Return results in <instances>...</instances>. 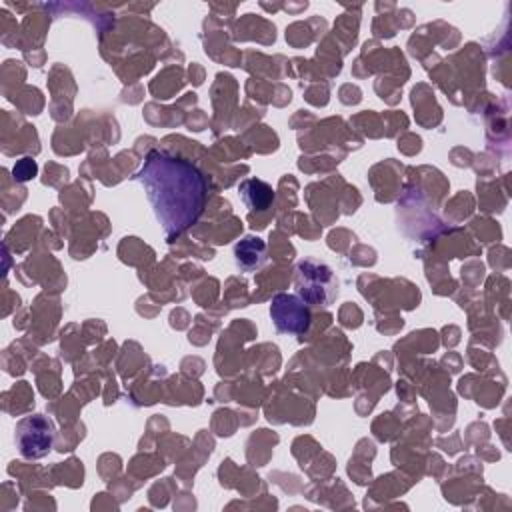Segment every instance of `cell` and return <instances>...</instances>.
<instances>
[{"mask_svg": "<svg viewBox=\"0 0 512 512\" xmlns=\"http://www.w3.org/2000/svg\"><path fill=\"white\" fill-rule=\"evenodd\" d=\"M136 180L144 186L152 212L168 240L180 236L200 218L208 186L204 174L190 160L152 150L144 158Z\"/></svg>", "mask_w": 512, "mask_h": 512, "instance_id": "obj_1", "label": "cell"}, {"mask_svg": "<svg viewBox=\"0 0 512 512\" xmlns=\"http://www.w3.org/2000/svg\"><path fill=\"white\" fill-rule=\"evenodd\" d=\"M294 286L298 296L312 306H328L338 296V278L332 268L310 258L298 262Z\"/></svg>", "mask_w": 512, "mask_h": 512, "instance_id": "obj_2", "label": "cell"}, {"mask_svg": "<svg viewBox=\"0 0 512 512\" xmlns=\"http://www.w3.org/2000/svg\"><path fill=\"white\" fill-rule=\"evenodd\" d=\"M54 440V424L44 414H32L22 418L14 428V442L18 452L36 460L48 454Z\"/></svg>", "mask_w": 512, "mask_h": 512, "instance_id": "obj_3", "label": "cell"}, {"mask_svg": "<svg viewBox=\"0 0 512 512\" xmlns=\"http://www.w3.org/2000/svg\"><path fill=\"white\" fill-rule=\"evenodd\" d=\"M270 318L274 328L288 336H302L310 328L308 304L296 294H276L270 302Z\"/></svg>", "mask_w": 512, "mask_h": 512, "instance_id": "obj_4", "label": "cell"}, {"mask_svg": "<svg viewBox=\"0 0 512 512\" xmlns=\"http://www.w3.org/2000/svg\"><path fill=\"white\" fill-rule=\"evenodd\" d=\"M234 262L242 272H256L268 262V248L258 236H244L234 246Z\"/></svg>", "mask_w": 512, "mask_h": 512, "instance_id": "obj_5", "label": "cell"}, {"mask_svg": "<svg viewBox=\"0 0 512 512\" xmlns=\"http://www.w3.org/2000/svg\"><path fill=\"white\" fill-rule=\"evenodd\" d=\"M238 194L248 210H266L274 202L272 186L258 178L242 180L238 186Z\"/></svg>", "mask_w": 512, "mask_h": 512, "instance_id": "obj_6", "label": "cell"}, {"mask_svg": "<svg viewBox=\"0 0 512 512\" xmlns=\"http://www.w3.org/2000/svg\"><path fill=\"white\" fill-rule=\"evenodd\" d=\"M36 174V164L30 158H22L16 166H14V178L18 180H28Z\"/></svg>", "mask_w": 512, "mask_h": 512, "instance_id": "obj_7", "label": "cell"}]
</instances>
